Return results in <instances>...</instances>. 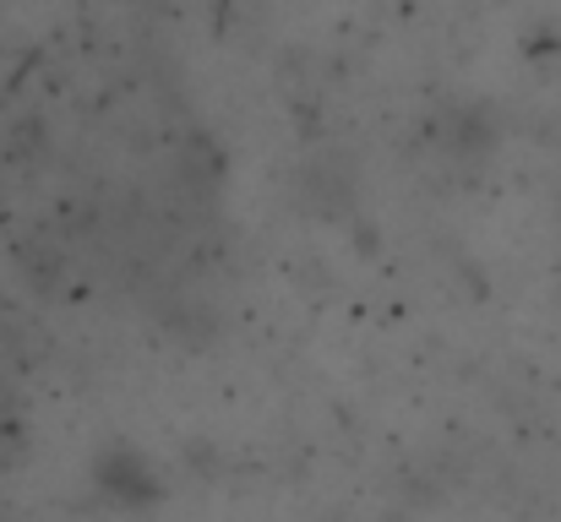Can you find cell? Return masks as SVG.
Masks as SVG:
<instances>
[{
  "label": "cell",
  "mask_w": 561,
  "mask_h": 522,
  "mask_svg": "<svg viewBox=\"0 0 561 522\" xmlns=\"http://www.w3.org/2000/svg\"><path fill=\"white\" fill-rule=\"evenodd\" d=\"M93 496L115 512H148L164 496V479L137 446H104L93 457Z\"/></svg>",
  "instance_id": "1"
}]
</instances>
